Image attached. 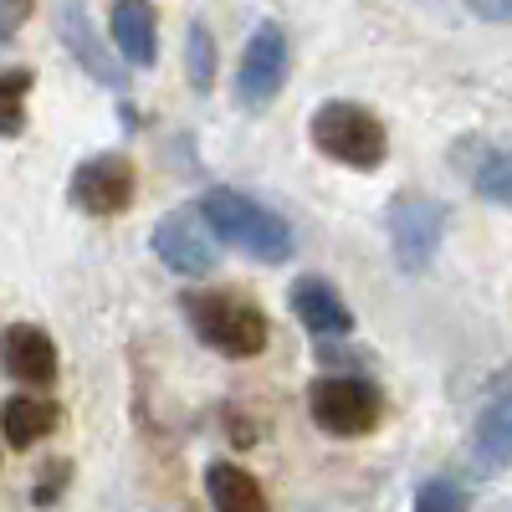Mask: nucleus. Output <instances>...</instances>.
Masks as SVG:
<instances>
[{
  "mask_svg": "<svg viewBox=\"0 0 512 512\" xmlns=\"http://www.w3.org/2000/svg\"><path fill=\"white\" fill-rule=\"evenodd\" d=\"M472 6V16H482V21H507L512 16V0H466Z\"/></svg>",
  "mask_w": 512,
  "mask_h": 512,
  "instance_id": "obj_21",
  "label": "nucleus"
},
{
  "mask_svg": "<svg viewBox=\"0 0 512 512\" xmlns=\"http://www.w3.org/2000/svg\"><path fill=\"white\" fill-rule=\"evenodd\" d=\"M0 359H6V369L21 379V384H52L57 379V349L52 338L31 328V323H16L0 333Z\"/></svg>",
  "mask_w": 512,
  "mask_h": 512,
  "instance_id": "obj_10",
  "label": "nucleus"
},
{
  "mask_svg": "<svg viewBox=\"0 0 512 512\" xmlns=\"http://www.w3.org/2000/svg\"><path fill=\"white\" fill-rule=\"evenodd\" d=\"M185 313H190V328L205 344L231 354V359H251V354L267 349V318L241 292H190Z\"/></svg>",
  "mask_w": 512,
  "mask_h": 512,
  "instance_id": "obj_2",
  "label": "nucleus"
},
{
  "mask_svg": "<svg viewBox=\"0 0 512 512\" xmlns=\"http://www.w3.org/2000/svg\"><path fill=\"white\" fill-rule=\"evenodd\" d=\"M308 410L328 436H369L384 420V395L369 379L354 374H328L308 390Z\"/></svg>",
  "mask_w": 512,
  "mask_h": 512,
  "instance_id": "obj_4",
  "label": "nucleus"
},
{
  "mask_svg": "<svg viewBox=\"0 0 512 512\" xmlns=\"http://www.w3.org/2000/svg\"><path fill=\"white\" fill-rule=\"evenodd\" d=\"M57 36H62V47L77 57V67L88 72L93 82H103V88H128V72L113 62V52L103 47V36H98V26H93V16H88V6L82 0H62L57 6Z\"/></svg>",
  "mask_w": 512,
  "mask_h": 512,
  "instance_id": "obj_9",
  "label": "nucleus"
},
{
  "mask_svg": "<svg viewBox=\"0 0 512 512\" xmlns=\"http://www.w3.org/2000/svg\"><path fill=\"white\" fill-rule=\"evenodd\" d=\"M292 313L308 333H349L354 328V313L344 308V297H338L328 282L318 277H303L292 282Z\"/></svg>",
  "mask_w": 512,
  "mask_h": 512,
  "instance_id": "obj_12",
  "label": "nucleus"
},
{
  "mask_svg": "<svg viewBox=\"0 0 512 512\" xmlns=\"http://www.w3.org/2000/svg\"><path fill=\"white\" fill-rule=\"evenodd\" d=\"M0 425H6V441L16 451H26L41 436L57 431V400H47V395H16V400H6V410H0Z\"/></svg>",
  "mask_w": 512,
  "mask_h": 512,
  "instance_id": "obj_14",
  "label": "nucleus"
},
{
  "mask_svg": "<svg viewBox=\"0 0 512 512\" xmlns=\"http://www.w3.org/2000/svg\"><path fill=\"white\" fill-rule=\"evenodd\" d=\"M113 41L128 67L159 62V16L149 0H113Z\"/></svg>",
  "mask_w": 512,
  "mask_h": 512,
  "instance_id": "obj_11",
  "label": "nucleus"
},
{
  "mask_svg": "<svg viewBox=\"0 0 512 512\" xmlns=\"http://www.w3.org/2000/svg\"><path fill=\"white\" fill-rule=\"evenodd\" d=\"M477 446H482L487 466H507V456H512V400H507V390H497V400L487 405V415L477 425Z\"/></svg>",
  "mask_w": 512,
  "mask_h": 512,
  "instance_id": "obj_16",
  "label": "nucleus"
},
{
  "mask_svg": "<svg viewBox=\"0 0 512 512\" xmlns=\"http://www.w3.org/2000/svg\"><path fill=\"white\" fill-rule=\"evenodd\" d=\"M26 93H31V72H0V139H16L26 128Z\"/></svg>",
  "mask_w": 512,
  "mask_h": 512,
  "instance_id": "obj_18",
  "label": "nucleus"
},
{
  "mask_svg": "<svg viewBox=\"0 0 512 512\" xmlns=\"http://www.w3.org/2000/svg\"><path fill=\"white\" fill-rule=\"evenodd\" d=\"M200 221L210 226V236H221L226 246L246 251L251 262H287L292 256V226L267 210L262 200H251L241 190H210L200 200Z\"/></svg>",
  "mask_w": 512,
  "mask_h": 512,
  "instance_id": "obj_1",
  "label": "nucleus"
},
{
  "mask_svg": "<svg viewBox=\"0 0 512 512\" xmlns=\"http://www.w3.org/2000/svg\"><path fill=\"white\" fill-rule=\"evenodd\" d=\"M31 16V0H0V41L16 36V26Z\"/></svg>",
  "mask_w": 512,
  "mask_h": 512,
  "instance_id": "obj_20",
  "label": "nucleus"
},
{
  "mask_svg": "<svg viewBox=\"0 0 512 512\" xmlns=\"http://www.w3.org/2000/svg\"><path fill=\"white\" fill-rule=\"evenodd\" d=\"M456 164L477 180V190L487 200L512 205V159H507V149H497L487 139H466V144H456Z\"/></svg>",
  "mask_w": 512,
  "mask_h": 512,
  "instance_id": "obj_13",
  "label": "nucleus"
},
{
  "mask_svg": "<svg viewBox=\"0 0 512 512\" xmlns=\"http://www.w3.org/2000/svg\"><path fill=\"white\" fill-rule=\"evenodd\" d=\"M446 231V205L431 195H400L390 205V246L400 272H425Z\"/></svg>",
  "mask_w": 512,
  "mask_h": 512,
  "instance_id": "obj_5",
  "label": "nucleus"
},
{
  "mask_svg": "<svg viewBox=\"0 0 512 512\" xmlns=\"http://www.w3.org/2000/svg\"><path fill=\"white\" fill-rule=\"evenodd\" d=\"M185 67H190V88L195 93L216 88V41H210L205 21H190V31H185Z\"/></svg>",
  "mask_w": 512,
  "mask_h": 512,
  "instance_id": "obj_17",
  "label": "nucleus"
},
{
  "mask_svg": "<svg viewBox=\"0 0 512 512\" xmlns=\"http://www.w3.org/2000/svg\"><path fill=\"white\" fill-rule=\"evenodd\" d=\"M205 492H210V502H216V512H267L262 482H256L251 472H241V466H231V461L210 466V472H205Z\"/></svg>",
  "mask_w": 512,
  "mask_h": 512,
  "instance_id": "obj_15",
  "label": "nucleus"
},
{
  "mask_svg": "<svg viewBox=\"0 0 512 512\" xmlns=\"http://www.w3.org/2000/svg\"><path fill=\"white\" fill-rule=\"evenodd\" d=\"M313 144L333 164H349V169H374L384 159V149H390L384 123L359 103H323L313 113Z\"/></svg>",
  "mask_w": 512,
  "mask_h": 512,
  "instance_id": "obj_3",
  "label": "nucleus"
},
{
  "mask_svg": "<svg viewBox=\"0 0 512 512\" xmlns=\"http://www.w3.org/2000/svg\"><path fill=\"white\" fill-rule=\"evenodd\" d=\"M415 512H466V487L451 477H431L415 492Z\"/></svg>",
  "mask_w": 512,
  "mask_h": 512,
  "instance_id": "obj_19",
  "label": "nucleus"
},
{
  "mask_svg": "<svg viewBox=\"0 0 512 512\" xmlns=\"http://www.w3.org/2000/svg\"><path fill=\"white\" fill-rule=\"evenodd\" d=\"M287 82V36L277 21H262L251 31L241 67H236V98L241 108H267Z\"/></svg>",
  "mask_w": 512,
  "mask_h": 512,
  "instance_id": "obj_6",
  "label": "nucleus"
},
{
  "mask_svg": "<svg viewBox=\"0 0 512 512\" xmlns=\"http://www.w3.org/2000/svg\"><path fill=\"white\" fill-rule=\"evenodd\" d=\"M72 205L88 216H118L134 205V164L123 154H98L88 164H77L72 175Z\"/></svg>",
  "mask_w": 512,
  "mask_h": 512,
  "instance_id": "obj_8",
  "label": "nucleus"
},
{
  "mask_svg": "<svg viewBox=\"0 0 512 512\" xmlns=\"http://www.w3.org/2000/svg\"><path fill=\"white\" fill-rule=\"evenodd\" d=\"M154 251H159V262L180 277H200V272L216 267V236L200 221V210H169L154 226Z\"/></svg>",
  "mask_w": 512,
  "mask_h": 512,
  "instance_id": "obj_7",
  "label": "nucleus"
}]
</instances>
